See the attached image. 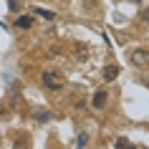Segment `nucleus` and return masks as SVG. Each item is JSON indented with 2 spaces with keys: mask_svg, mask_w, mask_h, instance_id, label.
Listing matches in <instances>:
<instances>
[{
  "mask_svg": "<svg viewBox=\"0 0 149 149\" xmlns=\"http://www.w3.org/2000/svg\"><path fill=\"white\" fill-rule=\"evenodd\" d=\"M40 86L48 88V91H61V88L66 86V76H63L61 71H56V68H48V71H43V76H40Z\"/></svg>",
  "mask_w": 149,
  "mask_h": 149,
  "instance_id": "f257e3e1",
  "label": "nucleus"
},
{
  "mask_svg": "<svg viewBox=\"0 0 149 149\" xmlns=\"http://www.w3.org/2000/svg\"><path fill=\"white\" fill-rule=\"evenodd\" d=\"M129 61H132L136 68H149V51H144V48H136V51H132Z\"/></svg>",
  "mask_w": 149,
  "mask_h": 149,
  "instance_id": "f03ea898",
  "label": "nucleus"
},
{
  "mask_svg": "<svg viewBox=\"0 0 149 149\" xmlns=\"http://www.w3.org/2000/svg\"><path fill=\"white\" fill-rule=\"evenodd\" d=\"M106 99H109L106 91H96V94L91 96V106H94V109H104V106H106Z\"/></svg>",
  "mask_w": 149,
  "mask_h": 149,
  "instance_id": "7ed1b4c3",
  "label": "nucleus"
},
{
  "mask_svg": "<svg viewBox=\"0 0 149 149\" xmlns=\"http://www.w3.org/2000/svg\"><path fill=\"white\" fill-rule=\"evenodd\" d=\"M119 71H121V68H119L116 63H109V66H104V81H114V79L119 76Z\"/></svg>",
  "mask_w": 149,
  "mask_h": 149,
  "instance_id": "20e7f679",
  "label": "nucleus"
},
{
  "mask_svg": "<svg viewBox=\"0 0 149 149\" xmlns=\"http://www.w3.org/2000/svg\"><path fill=\"white\" fill-rule=\"evenodd\" d=\"M15 25L20 28V31H28V28L33 25V18L31 15H20V18H15Z\"/></svg>",
  "mask_w": 149,
  "mask_h": 149,
  "instance_id": "39448f33",
  "label": "nucleus"
},
{
  "mask_svg": "<svg viewBox=\"0 0 149 149\" xmlns=\"http://www.w3.org/2000/svg\"><path fill=\"white\" fill-rule=\"evenodd\" d=\"M114 147H116V149H136V147H134V144H132V141L126 139V136H119V139H116V144H114Z\"/></svg>",
  "mask_w": 149,
  "mask_h": 149,
  "instance_id": "423d86ee",
  "label": "nucleus"
},
{
  "mask_svg": "<svg viewBox=\"0 0 149 149\" xmlns=\"http://www.w3.org/2000/svg\"><path fill=\"white\" fill-rule=\"evenodd\" d=\"M73 51H76V56H79L81 61H86V56H88V48H86V43H76V48H73Z\"/></svg>",
  "mask_w": 149,
  "mask_h": 149,
  "instance_id": "0eeeda50",
  "label": "nucleus"
},
{
  "mask_svg": "<svg viewBox=\"0 0 149 149\" xmlns=\"http://www.w3.org/2000/svg\"><path fill=\"white\" fill-rule=\"evenodd\" d=\"M33 13L40 18H46V20H56V13H51V10H40V8H33Z\"/></svg>",
  "mask_w": 149,
  "mask_h": 149,
  "instance_id": "6e6552de",
  "label": "nucleus"
},
{
  "mask_svg": "<svg viewBox=\"0 0 149 149\" xmlns=\"http://www.w3.org/2000/svg\"><path fill=\"white\" fill-rule=\"evenodd\" d=\"M76 144H79V149H84V147L88 144V134H86V132H81V134H79V141H76Z\"/></svg>",
  "mask_w": 149,
  "mask_h": 149,
  "instance_id": "1a4fd4ad",
  "label": "nucleus"
},
{
  "mask_svg": "<svg viewBox=\"0 0 149 149\" xmlns=\"http://www.w3.org/2000/svg\"><path fill=\"white\" fill-rule=\"evenodd\" d=\"M8 8H10V13H18L23 5H20V0H8Z\"/></svg>",
  "mask_w": 149,
  "mask_h": 149,
  "instance_id": "9d476101",
  "label": "nucleus"
},
{
  "mask_svg": "<svg viewBox=\"0 0 149 149\" xmlns=\"http://www.w3.org/2000/svg\"><path fill=\"white\" fill-rule=\"evenodd\" d=\"M99 3V0H84V5H86V10H94V5Z\"/></svg>",
  "mask_w": 149,
  "mask_h": 149,
  "instance_id": "9b49d317",
  "label": "nucleus"
},
{
  "mask_svg": "<svg viewBox=\"0 0 149 149\" xmlns=\"http://www.w3.org/2000/svg\"><path fill=\"white\" fill-rule=\"evenodd\" d=\"M48 53H51V56H58V53H61V48L53 46V48H48Z\"/></svg>",
  "mask_w": 149,
  "mask_h": 149,
  "instance_id": "f8f14e48",
  "label": "nucleus"
},
{
  "mask_svg": "<svg viewBox=\"0 0 149 149\" xmlns=\"http://www.w3.org/2000/svg\"><path fill=\"white\" fill-rule=\"evenodd\" d=\"M139 18L144 20V23H149V10H141V15H139Z\"/></svg>",
  "mask_w": 149,
  "mask_h": 149,
  "instance_id": "ddd939ff",
  "label": "nucleus"
},
{
  "mask_svg": "<svg viewBox=\"0 0 149 149\" xmlns=\"http://www.w3.org/2000/svg\"><path fill=\"white\" fill-rule=\"evenodd\" d=\"M36 119H38V121H46V119H48V111H40V114H38Z\"/></svg>",
  "mask_w": 149,
  "mask_h": 149,
  "instance_id": "4468645a",
  "label": "nucleus"
},
{
  "mask_svg": "<svg viewBox=\"0 0 149 149\" xmlns=\"http://www.w3.org/2000/svg\"><path fill=\"white\" fill-rule=\"evenodd\" d=\"M144 86H149V76H147V79H144Z\"/></svg>",
  "mask_w": 149,
  "mask_h": 149,
  "instance_id": "2eb2a0df",
  "label": "nucleus"
},
{
  "mask_svg": "<svg viewBox=\"0 0 149 149\" xmlns=\"http://www.w3.org/2000/svg\"><path fill=\"white\" fill-rule=\"evenodd\" d=\"M134 3H141V0H134Z\"/></svg>",
  "mask_w": 149,
  "mask_h": 149,
  "instance_id": "dca6fc26",
  "label": "nucleus"
}]
</instances>
